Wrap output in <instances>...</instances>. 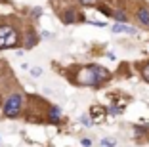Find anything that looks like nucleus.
<instances>
[{
	"label": "nucleus",
	"instance_id": "39448f33",
	"mask_svg": "<svg viewBox=\"0 0 149 147\" xmlns=\"http://www.w3.org/2000/svg\"><path fill=\"white\" fill-rule=\"evenodd\" d=\"M113 17L117 19V23H126V13L123 12V10H117V12H113Z\"/></svg>",
	"mask_w": 149,
	"mask_h": 147
},
{
	"label": "nucleus",
	"instance_id": "f8f14e48",
	"mask_svg": "<svg viewBox=\"0 0 149 147\" xmlns=\"http://www.w3.org/2000/svg\"><path fill=\"white\" fill-rule=\"evenodd\" d=\"M31 75H33V77H40V75H42V69H40V67H33Z\"/></svg>",
	"mask_w": 149,
	"mask_h": 147
},
{
	"label": "nucleus",
	"instance_id": "9d476101",
	"mask_svg": "<svg viewBox=\"0 0 149 147\" xmlns=\"http://www.w3.org/2000/svg\"><path fill=\"white\" fill-rule=\"evenodd\" d=\"M80 121H82V124H84V126H92V124H94V122H92V118L88 117V115H84V117L80 118Z\"/></svg>",
	"mask_w": 149,
	"mask_h": 147
},
{
	"label": "nucleus",
	"instance_id": "423d86ee",
	"mask_svg": "<svg viewBox=\"0 0 149 147\" xmlns=\"http://www.w3.org/2000/svg\"><path fill=\"white\" fill-rule=\"evenodd\" d=\"M63 21H65V23H74V21H77V15H74V12H73V10H69V12H65V13H63Z\"/></svg>",
	"mask_w": 149,
	"mask_h": 147
},
{
	"label": "nucleus",
	"instance_id": "0eeeda50",
	"mask_svg": "<svg viewBox=\"0 0 149 147\" xmlns=\"http://www.w3.org/2000/svg\"><path fill=\"white\" fill-rule=\"evenodd\" d=\"M57 118H59V107L54 105V107L50 109V121H57Z\"/></svg>",
	"mask_w": 149,
	"mask_h": 147
},
{
	"label": "nucleus",
	"instance_id": "f257e3e1",
	"mask_svg": "<svg viewBox=\"0 0 149 147\" xmlns=\"http://www.w3.org/2000/svg\"><path fill=\"white\" fill-rule=\"evenodd\" d=\"M15 44H17V33H15V29H12L10 25H2L0 27V48L8 50V48H13Z\"/></svg>",
	"mask_w": 149,
	"mask_h": 147
},
{
	"label": "nucleus",
	"instance_id": "20e7f679",
	"mask_svg": "<svg viewBox=\"0 0 149 147\" xmlns=\"http://www.w3.org/2000/svg\"><path fill=\"white\" fill-rule=\"evenodd\" d=\"M136 17H138V21H140L143 27H149V10L147 8H140L136 12Z\"/></svg>",
	"mask_w": 149,
	"mask_h": 147
},
{
	"label": "nucleus",
	"instance_id": "9b49d317",
	"mask_svg": "<svg viewBox=\"0 0 149 147\" xmlns=\"http://www.w3.org/2000/svg\"><path fill=\"white\" fill-rule=\"evenodd\" d=\"M101 145H105V147H113V145H115V139H109V138H107V139H101Z\"/></svg>",
	"mask_w": 149,
	"mask_h": 147
},
{
	"label": "nucleus",
	"instance_id": "6e6552de",
	"mask_svg": "<svg viewBox=\"0 0 149 147\" xmlns=\"http://www.w3.org/2000/svg\"><path fill=\"white\" fill-rule=\"evenodd\" d=\"M35 42H36L35 35H29V36H27V40H25V46L27 48H33V46H35Z\"/></svg>",
	"mask_w": 149,
	"mask_h": 147
},
{
	"label": "nucleus",
	"instance_id": "7ed1b4c3",
	"mask_svg": "<svg viewBox=\"0 0 149 147\" xmlns=\"http://www.w3.org/2000/svg\"><path fill=\"white\" fill-rule=\"evenodd\" d=\"M111 31L113 33H126V35H136V29L130 25H126V23H115L113 27H111Z\"/></svg>",
	"mask_w": 149,
	"mask_h": 147
},
{
	"label": "nucleus",
	"instance_id": "1a4fd4ad",
	"mask_svg": "<svg viewBox=\"0 0 149 147\" xmlns=\"http://www.w3.org/2000/svg\"><path fill=\"white\" fill-rule=\"evenodd\" d=\"M141 75H143V78L149 82V63H147V65H143V69H141Z\"/></svg>",
	"mask_w": 149,
	"mask_h": 147
},
{
	"label": "nucleus",
	"instance_id": "4468645a",
	"mask_svg": "<svg viewBox=\"0 0 149 147\" xmlns=\"http://www.w3.org/2000/svg\"><path fill=\"white\" fill-rule=\"evenodd\" d=\"M82 145L84 147H90V145H92V141H90V139H82Z\"/></svg>",
	"mask_w": 149,
	"mask_h": 147
},
{
	"label": "nucleus",
	"instance_id": "f03ea898",
	"mask_svg": "<svg viewBox=\"0 0 149 147\" xmlns=\"http://www.w3.org/2000/svg\"><path fill=\"white\" fill-rule=\"evenodd\" d=\"M21 103H23V100H21L19 94L10 95L8 100H6V103H4V115L6 117H17L19 111H21Z\"/></svg>",
	"mask_w": 149,
	"mask_h": 147
},
{
	"label": "nucleus",
	"instance_id": "ddd939ff",
	"mask_svg": "<svg viewBox=\"0 0 149 147\" xmlns=\"http://www.w3.org/2000/svg\"><path fill=\"white\" fill-rule=\"evenodd\" d=\"M40 12H42L40 8H35V10H33V15H36V17H38V15H40Z\"/></svg>",
	"mask_w": 149,
	"mask_h": 147
},
{
	"label": "nucleus",
	"instance_id": "2eb2a0df",
	"mask_svg": "<svg viewBox=\"0 0 149 147\" xmlns=\"http://www.w3.org/2000/svg\"><path fill=\"white\" fill-rule=\"evenodd\" d=\"M82 4H92V2H96V0H80Z\"/></svg>",
	"mask_w": 149,
	"mask_h": 147
}]
</instances>
